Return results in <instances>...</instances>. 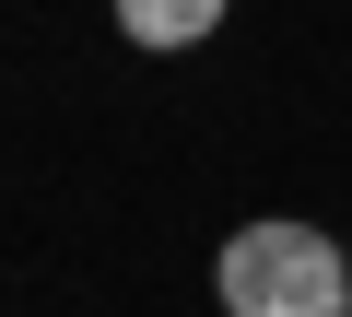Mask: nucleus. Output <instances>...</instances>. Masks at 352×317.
Returning <instances> with one entry per match:
<instances>
[{
	"mask_svg": "<svg viewBox=\"0 0 352 317\" xmlns=\"http://www.w3.org/2000/svg\"><path fill=\"white\" fill-rule=\"evenodd\" d=\"M212 294H223V317H340L352 259L317 223H235L223 259H212Z\"/></svg>",
	"mask_w": 352,
	"mask_h": 317,
	"instance_id": "1",
	"label": "nucleus"
},
{
	"mask_svg": "<svg viewBox=\"0 0 352 317\" xmlns=\"http://www.w3.org/2000/svg\"><path fill=\"white\" fill-rule=\"evenodd\" d=\"M223 24V0H118V36L129 47H200Z\"/></svg>",
	"mask_w": 352,
	"mask_h": 317,
	"instance_id": "2",
	"label": "nucleus"
},
{
	"mask_svg": "<svg viewBox=\"0 0 352 317\" xmlns=\"http://www.w3.org/2000/svg\"><path fill=\"white\" fill-rule=\"evenodd\" d=\"M340 317H352V305H340Z\"/></svg>",
	"mask_w": 352,
	"mask_h": 317,
	"instance_id": "3",
	"label": "nucleus"
}]
</instances>
